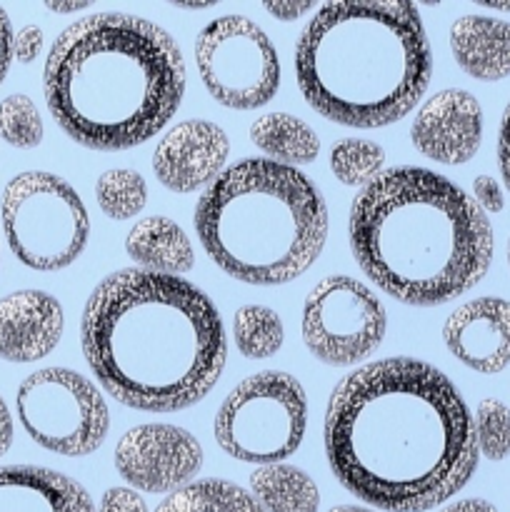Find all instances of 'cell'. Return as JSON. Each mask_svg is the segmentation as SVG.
Wrapping results in <instances>:
<instances>
[{
  "label": "cell",
  "instance_id": "23",
  "mask_svg": "<svg viewBox=\"0 0 510 512\" xmlns=\"http://www.w3.org/2000/svg\"><path fill=\"white\" fill-rule=\"evenodd\" d=\"M235 345L250 360L270 358L280 350L285 338L283 320L263 305H243L233 320Z\"/></svg>",
  "mask_w": 510,
  "mask_h": 512
},
{
  "label": "cell",
  "instance_id": "35",
  "mask_svg": "<svg viewBox=\"0 0 510 512\" xmlns=\"http://www.w3.org/2000/svg\"><path fill=\"white\" fill-rule=\"evenodd\" d=\"M440 512H498L495 505H490L488 500H480V498H468V500H458V503L448 505Z\"/></svg>",
  "mask_w": 510,
  "mask_h": 512
},
{
  "label": "cell",
  "instance_id": "27",
  "mask_svg": "<svg viewBox=\"0 0 510 512\" xmlns=\"http://www.w3.org/2000/svg\"><path fill=\"white\" fill-rule=\"evenodd\" d=\"M475 443L478 453L498 463L510 455V408L495 398L480 400L475 410Z\"/></svg>",
  "mask_w": 510,
  "mask_h": 512
},
{
  "label": "cell",
  "instance_id": "29",
  "mask_svg": "<svg viewBox=\"0 0 510 512\" xmlns=\"http://www.w3.org/2000/svg\"><path fill=\"white\" fill-rule=\"evenodd\" d=\"M43 50V30L35 25H25L13 35V55L18 63H33Z\"/></svg>",
  "mask_w": 510,
  "mask_h": 512
},
{
  "label": "cell",
  "instance_id": "6",
  "mask_svg": "<svg viewBox=\"0 0 510 512\" xmlns=\"http://www.w3.org/2000/svg\"><path fill=\"white\" fill-rule=\"evenodd\" d=\"M195 230L210 260L230 278L283 285L300 278L323 253L328 208L300 170L245 158L200 195Z\"/></svg>",
  "mask_w": 510,
  "mask_h": 512
},
{
  "label": "cell",
  "instance_id": "18",
  "mask_svg": "<svg viewBox=\"0 0 510 512\" xmlns=\"http://www.w3.org/2000/svg\"><path fill=\"white\" fill-rule=\"evenodd\" d=\"M455 63L475 80H503L510 75V23L488 15H463L450 25Z\"/></svg>",
  "mask_w": 510,
  "mask_h": 512
},
{
  "label": "cell",
  "instance_id": "20",
  "mask_svg": "<svg viewBox=\"0 0 510 512\" xmlns=\"http://www.w3.org/2000/svg\"><path fill=\"white\" fill-rule=\"evenodd\" d=\"M255 148L280 160V165H308L318 158L320 140L308 123L288 113H268L250 125Z\"/></svg>",
  "mask_w": 510,
  "mask_h": 512
},
{
  "label": "cell",
  "instance_id": "14",
  "mask_svg": "<svg viewBox=\"0 0 510 512\" xmlns=\"http://www.w3.org/2000/svg\"><path fill=\"white\" fill-rule=\"evenodd\" d=\"M228 135L208 120H185L163 135L153 153V170L173 193L210 185L228 160Z\"/></svg>",
  "mask_w": 510,
  "mask_h": 512
},
{
  "label": "cell",
  "instance_id": "11",
  "mask_svg": "<svg viewBox=\"0 0 510 512\" xmlns=\"http://www.w3.org/2000/svg\"><path fill=\"white\" fill-rule=\"evenodd\" d=\"M388 328L383 303L358 280L330 275L303 305V340L328 365H353L380 348Z\"/></svg>",
  "mask_w": 510,
  "mask_h": 512
},
{
  "label": "cell",
  "instance_id": "9",
  "mask_svg": "<svg viewBox=\"0 0 510 512\" xmlns=\"http://www.w3.org/2000/svg\"><path fill=\"white\" fill-rule=\"evenodd\" d=\"M25 433L50 453L80 458L103 445L110 413L88 378L65 368H45L20 383L15 398Z\"/></svg>",
  "mask_w": 510,
  "mask_h": 512
},
{
  "label": "cell",
  "instance_id": "10",
  "mask_svg": "<svg viewBox=\"0 0 510 512\" xmlns=\"http://www.w3.org/2000/svg\"><path fill=\"white\" fill-rule=\"evenodd\" d=\"M195 60L208 93L225 108H260L280 88L278 50L243 15L210 20L195 40Z\"/></svg>",
  "mask_w": 510,
  "mask_h": 512
},
{
  "label": "cell",
  "instance_id": "13",
  "mask_svg": "<svg viewBox=\"0 0 510 512\" xmlns=\"http://www.w3.org/2000/svg\"><path fill=\"white\" fill-rule=\"evenodd\" d=\"M410 138L425 158L443 165L468 163L483 140L480 103L465 90H440L418 110Z\"/></svg>",
  "mask_w": 510,
  "mask_h": 512
},
{
  "label": "cell",
  "instance_id": "15",
  "mask_svg": "<svg viewBox=\"0 0 510 512\" xmlns=\"http://www.w3.org/2000/svg\"><path fill=\"white\" fill-rule=\"evenodd\" d=\"M445 348L475 373L493 375L510 365V303L478 298L460 305L443 325Z\"/></svg>",
  "mask_w": 510,
  "mask_h": 512
},
{
  "label": "cell",
  "instance_id": "31",
  "mask_svg": "<svg viewBox=\"0 0 510 512\" xmlns=\"http://www.w3.org/2000/svg\"><path fill=\"white\" fill-rule=\"evenodd\" d=\"M498 165H500V175H503L505 185H508V190H510V103H508V108H505L503 120H500Z\"/></svg>",
  "mask_w": 510,
  "mask_h": 512
},
{
  "label": "cell",
  "instance_id": "25",
  "mask_svg": "<svg viewBox=\"0 0 510 512\" xmlns=\"http://www.w3.org/2000/svg\"><path fill=\"white\" fill-rule=\"evenodd\" d=\"M385 150L370 140L345 138L330 150V170L335 178L350 188H365L380 175Z\"/></svg>",
  "mask_w": 510,
  "mask_h": 512
},
{
  "label": "cell",
  "instance_id": "4",
  "mask_svg": "<svg viewBox=\"0 0 510 512\" xmlns=\"http://www.w3.org/2000/svg\"><path fill=\"white\" fill-rule=\"evenodd\" d=\"M350 248L363 273L405 305H443L483 280L493 228L463 188L425 168H390L350 205Z\"/></svg>",
  "mask_w": 510,
  "mask_h": 512
},
{
  "label": "cell",
  "instance_id": "33",
  "mask_svg": "<svg viewBox=\"0 0 510 512\" xmlns=\"http://www.w3.org/2000/svg\"><path fill=\"white\" fill-rule=\"evenodd\" d=\"M265 10L278 20H298L300 15L313 10V3H265Z\"/></svg>",
  "mask_w": 510,
  "mask_h": 512
},
{
  "label": "cell",
  "instance_id": "5",
  "mask_svg": "<svg viewBox=\"0 0 510 512\" xmlns=\"http://www.w3.org/2000/svg\"><path fill=\"white\" fill-rule=\"evenodd\" d=\"M430 45L410 3H325L295 45L300 93L323 118L383 128L413 110L430 83Z\"/></svg>",
  "mask_w": 510,
  "mask_h": 512
},
{
  "label": "cell",
  "instance_id": "26",
  "mask_svg": "<svg viewBox=\"0 0 510 512\" xmlns=\"http://www.w3.org/2000/svg\"><path fill=\"white\" fill-rule=\"evenodd\" d=\"M0 138L13 148H35L43 140V120L28 95L0 100Z\"/></svg>",
  "mask_w": 510,
  "mask_h": 512
},
{
  "label": "cell",
  "instance_id": "3",
  "mask_svg": "<svg viewBox=\"0 0 510 512\" xmlns=\"http://www.w3.org/2000/svg\"><path fill=\"white\" fill-rule=\"evenodd\" d=\"M55 123L90 150H128L165 128L185 93L178 43L150 20L95 13L58 35L43 70Z\"/></svg>",
  "mask_w": 510,
  "mask_h": 512
},
{
  "label": "cell",
  "instance_id": "16",
  "mask_svg": "<svg viewBox=\"0 0 510 512\" xmlns=\"http://www.w3.org/2000/svg\"><path fill=\"white\" fill-rule=\"evenodd\" d=\"M63 308L43 290H20L0 300V358L33 363L63 338Z\"/></svg>",
  "mask_w": 510,
  "mask_h": 512
},
{
  "label": "cell",
  "instance_id": "2",
  "mask_svg": "<svg viewBox=\"0 0 510 512\" xmlns=\"http://www.w3.org/2000/svg\"><path fill=\"white\" fill-rule=\"evenodd\" d=\"M80 340L98 383L145 413L200 403L228 358L213 300L188 280L140 268L118 270L90 293Z\"/></svg>",
  "mask_w": 510,
  "mask_h": 512
},
{
  "label": "cell",
  "instance_id": "24",
  "mask_svg": "<svg viewBox=\"0 0 510 512\" xmlns=\"http://www.w3.org/2000/svg\"><path fill=\"white\" fill-rule=\"evenodd\" d=\"M95 198H98L100 210L113 220L135 218L145 208L148 200V185L143 175L135 170L115 168L108 170L95 183Z\"/></svg>",
  "mask_w": 510,
  "mask_h": 512
},
{
  "label": "cell",
  "instance_id": "7",
  "mask_svg": "<svg viewBox=\"0 0 510 512\" xmlns=\"http://www.w3.org/2000/svg\"><path fill=\"white\" fill-rule=\"evenodd\" d=\"M0 215L5 240L25 268L63 270L88 245V210L73 185L53 173L15 175L3 190Z\"/></svg>",
  "mask_w": 510,
  "mask_h": 512
},
{
  "label": "cell",
  "instance_id": "19",
  "mask_svg": "<svg viewBox=\"0 0 510 512\" xmlns=\"http://www.w3.org/2000/svg\"><path fill=\"white\" fill-rule=\"evenodd\" d=\"M125 250L140 265L158 275L188 273L193 268V245L180 225L168 218H145L128 233Z\"/></svg>",
  "mask_w": 510,
  "mask_h": 512
},
{
  "label": "cell",
  "instance_id": "30",
  "mask_svg": "<svg viewBox=\"0 0 510 512\" xmlns=\"http://www.w3.org/2000/svg\"><path fill=\"white\" fill-rule=\"evenodd\" d=\"M475 203L480 205V210H488V213H500L505 208L503 188L498 185V180H493L490 175H478L475 178Z\"/></svg>",
  "mask_w": 510,
  "mask_h": 512
},
{
  "label": "cell",
  "instance_id": "34",
  "mask_svg": "<svg viewBox=\"0 0 510 512\" xmlns=\"http://www.w3.org/2000/svg\"><path fill=\"white\" fill-rule=\"evenodd\" d=\"M10 445H13V418H10L5 400L0 398V458L8 453Z\"/></svg>",
  "mask_w": 510,
  "mask_h": 512
},
{
  "label": "cell",
  "instance_id": "36",
  "mask_svg": "<svg viewBox=\"0 0 510 512\" xmlns=\"http://www.w3.org/2000/svg\"><path fill=\"white\" fill-rule=\"evenodd\" d=\"M328 512H373V510L355 508V505H338V508H333V510H328Z\"/></svg>",
  "mask_w": 510,
  "mask_h": 512
},
{
  "label": "cell",
  "instance_id": "21",
  "mask_svg": "<svg viewBox=\"0 0 510 512\" xmlns=\"http://www.w3.org/2000/svg\"><path fill=\"white\" fill-rule=\"evenodd\" d=\"M255 503L263 512H318L320 493L308 473L290 465H263L250 475Z\"/></svg>",
  "mask_w": 510,
  "mask_h": 512
},
{
  "label": "cell",
  "instance_id": "32",
  "mask_svg": "<svg viewBox=\"0 0 510 512\" xmlns=\"http://www.w3.org/2000/svg\"><path fill=\"white\" fill-rule=\"evenodd\" d=\"M13 60V28H10V18L3 8H0V83L5 80Z\"/></svg>",
  "mask_w": 510,
  "mask_h": 512
},
{
  "label": "cell",
  "instance_id": "12",
  "mask_svg": "<svg viewBox=\"0 0 510 512\" xmlns=\"http://www.w3.org/2000/svg\"><path fill=\"white\" fill-rule=\"evenodd\" d=\"M115 468L143 493H175L203 468L198 440L175 425H138L115 445Z\"/></svg>",
  "mask_w": 510,
  "mask_h": 512
},
{
  "label": "cell",
  "instance_id": "28",
  "mask_svg": "<svg viewBox=\"0 0 510 512\" xmlns=\"http://www.w3.org/2000/svg\"><path fill=\"white\" fill-rule=\"evenodd\" d=\"M98 512H148V508H145V500L135 490L110 488L100 498Z\"/></svg>",
  "mask_w": 510,
  "mask_h": 512
},
{
  "label": "cell",
  "instance_id": "8",
  "mask_svg": "<svg viewBox=\"0 0 510 512\" xmlns=\"http://www.w3.org/2000/svg\"><path fill=\"white\" fill-rule=\"evenodd\" d=\"M308 425L305 390L293 375L265 370L228 393L215 415V440L240 463L278 465L300 448Z\"/></svg>",
  "mask_w": 510,
  "mask_h": 512
},
{
  "label": "cell",
  "instance_id": "17",
  "mask_svg": "<svg viewBox=\"0 0 510 512\" xmlns=\"http://www.w3.org/2000/svg\"><path fill=\"white\" fill-rule=\"evenodd\" d=\"M0 512H95L85 488L38 465L0 468Z\"/></svg>",
  "mask_w": 510,
  "mask_h": 512
},
{
  "label": "cell",
  "instance_id": "1",
  "mask_svg": "<svg viewBox=\"0 0 510 512\" xmlns=\"http://www.w3.org/2000/svg\"><path fill=\"white\" fill-rule=\"evenodd\" d=\"M325 453L338 483L388 512H425L478 468L463 395L433 365L388 358L345 375L325 410Z\"/></svg>",
  "mask_w": 510,
  "mask_h": 512
},
{
  "label": "cell",
  "instance_id": "37",
  "mask_svg": "<svg viewBox=\"0 0 510 512\" xmlns=\"http://www.w3.org/2000/svg\"><path fill=\"white\" fill-rule=\"evenodd\" d=\"M508 265H510V238H508Z\"/></svg>",
  "mask_w": 510,
  "mask_h": 512
},
{
  "label": "cell",
  "instance_id": "22",
  "mask_svg": "<svg viewBox=\"0 0 510 512\" xmlns=\"http://www.w3.org/2000/svg\"><path fill=\"white\" fill-rule=\"evenodd\" d=\"M155 512H263L255 498L228 480H200L170 493Z\"/></svg>",
  "mask_w": 510,
  "mask_h": 512
}]
</instances>
